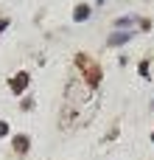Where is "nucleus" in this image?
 <instances>
[{"label":"nucleus","instance_id":"obj_9","mask_svg":"<svg viewBox=\"0 0 154 160\" xmlns=\"http://www.w3.org/2000/svg\"><path fill=\"white\" fill-rule=\"evenodd\" d=\"M152 141H154V135H152Z\"/></svg>","mask_w":154,"mask_h":160},{"label":"nucleus","instance_id":"obj_2","mask_svg":"<svg viewBox=\"0 0 154 160\" xmlns=\"http://www.w3.org/2000/svg\"><path fill=\"white\" fill-rule=\"evenodd\" d=\"M129 39H132V34L118 31V34H112V37H109V45H123V42H129Z\"/></svg>","mask_w":154,"mask_h":160},{"label":"nucleus","instance_id":"obj_8","mask_svg":"<svg viewBox=\"0 0 154 160\" xmlns=\"http://www.w3.org/2000/svg\"><path fill=\"white\" fill-rule=\"evenodd\" d=\"M6 25H8V22H6V20H0V31H3V28H6Z\"/></svg>","mask_w":154,"mask_h":160},{"label":"nucleus","instance_id":"obj_7","mask_svg":"<svg viewBox=\"0 0 154 160\" xmlns=\"http://www.w3.org/2000/svg\"><path fill=\"white\" fill-rule=\"evenodd\" d=\"M0 135H8V124H3V121H0Z\"/></svg>","mask_w":154,"mask_h":160},{"label":"nucleus","instance_id":"obj_3","mask_svg":"<svg viewBox=\"0 0 154 160\" xmlns=\"http://www.w3.org/2000/svg\"><path fill=\"white\" fill-rule=\"evenodd\" d=\"M87 17H90V6H79V8L73 11V20H76V22H84Z\"/></svg>","mask_w":154,"mask_h":160},{"label":"nucleus","instance_id":"obj_4","mask_svg":"<svg viewBox=\"0 0 154 160\" xmlns=\"http://www.w3.org/2000/svg\"><path fill=\"white\" fill-rule=\"evenodd\" d=\"M25 82H28V73H20L14 82H11V87H14V93H20L22 87H25Z\"/></svg>","mask_w":154,"mask_h":160},{"label":"nucleus","instance_id":"obj_1","mask_svg":"<svg viewBox=\"0 0 154 160\" xmlns=\"http://www.w3.org/2000/svg\"><path fill=\"white\" fill-rule=\"evenodd\" d=\"M76 65H79V68H84V76H87V82H90V84H98V82H101V68H98V65H93L87 56H79V59H76Z\"/></svg>","mask_w":154,"mask_h":160},{"label":"nucleus","instance_id":"obj_6","mask_svg":"<svg viewBox=\"0 0 154 160\" xmlns=\"http://www.w3.org/2000/svg\"><path fill=\"white\" fill-rule=\"evenodd\" d=\"M129 22H135V17H121L118 20V25H129Z\"/></svg>","mask_w":154,"mask_h":160},{"label":"nucleus","instance_id":"obj_5","mask_svg":"<svg viewBox=\"0 0 154 160\" xmlns=\"http://www.w3.org/2000/svg\"><path fill=\"white\" fill-rule=\"evenodd\" d=\"M14 149L22 155V152L28 149V138H25V135H17V138H14Z\"/></svg>","mask_w":154,"mask_h":160}]
</instances>
